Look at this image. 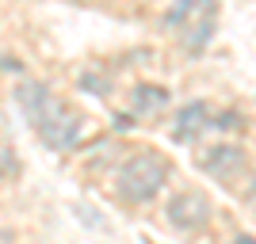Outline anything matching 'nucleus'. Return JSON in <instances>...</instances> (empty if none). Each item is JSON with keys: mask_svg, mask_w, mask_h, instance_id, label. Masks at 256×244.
<instances>
[{"mask_svg": "<svg viewBox=\"0 0 256 244\" xmlns=\"http://www.w3.org/2000/svg\"><path fill=\"white\" fill-rule=\"evenodd\" d=\"M12 99L20 103V111L31 118L34 134L42 145H50L54 153H73L80 141V115L69 103L54 96L42 80H20Z\"/></svg>", "mask_w": 256, "mask_h": 244, "instance_id": "1", "label": "nucleus"}, {"mask_svg": "<svg viewBox=\"0 0 256 244\" xmlns=\"http://www.w3.org/2000/svg\"><path fill=\"white\" fill-rule=\"evenodd\" d=\"M168 176H172V164L160 157V153L138 149V153H130V157L118 164L115 191H118V199L134 202V206H146V202H153L160 191H164Z\"/></svg>", "mask_w": 256, "mask_h": 244, "instance_id": "2", "label": "nucleus"}, {"mask_svg": "<svg viewBox=\"0 0 256 244\" xmlns=\"http://www.w3.org/2000/svg\"><path fill=\"white\" fill-rule=\"evenodd\" d=\"M164 222L180 233H195L210 222V199H206L199 187H184L164 202Z\"/></svg>", "mask_w": 256, "mask_h": 244, "instance_id": "3", "label": "nucleus"}, {"mask_svg": "<svg viewBox=\"0 0 256 244\" xmlns=\"http://www.w3.org/2000/svg\"><path fill=\"white\" fill-rule=\"evenodd\" d=\"M245 164L248 160H245V149L241 145H214L199 157V168H203L206 176H214V180H222V183L237 180V176L245 172Z\"/></svg>", "mask_w": 256, "mask_h": 244, "instance_id": "4", "label": "nucleus"}, {"mask_svg": "<svg viewBox=\"0 0 256 244\" xmlns=\"http://www.w3.org/2000/svg\"><path fill=\"white\" fill-rule=\"evenodd\" d=\"M210 103L206 99H192V103H184L180 111H176V122H172V138L176 141H192L199 138L206 126H210Z\"/></svg>", "mask_w": 256, "mask_h": 244, "instance_id": "5", "label": "nucleus"}, {"mask_svg": "<svg viewBox=\"0 0 256 244\" xmlns=\"http://www.w3.org/2000/svg\"><path fill=\"white\" fill-rule=\"evenodd\" d=\"M168 103H172V92L160 88V84H138L134 88V99H130L134 115H157V111H164Z\"/></svg>", "mask_w": 256, "mask_h": 244, "instance_id": "6", "label": "nucleus"}, {"mask_svg": "<svg viewBox=\"0 0 256 244\" xmlns=\"http://www.w3.org/2000/svg\"><path fill=\"white\" fill-rule=\"evenodd\" d=\"M214 4H206L203 8V23H195L192 31H188V38H184V46H188V53H199L206 50V42H210V34H214Z\"/></svg>", "mask_w": 256, "mask_h": 244, "instance_id": "7", "label": "nucleus"}, {"mask_svg": "<svg viewBox=\"0 0 256 244\" xmlns=\"http://www.w3.org/2000/svg\"><path fill=\"white\" fill-rule=\"evenodd\" d=\"M195 11H203V8H199L195 0H184V4H176V8L164 15V23H168V27H180V23L188 19V15H195Z\"/></svg>", "mask_w": 256, "mask_h": 244, "instance_id": "8", "label": "nucleus"}, {"mask_svg": "<svg viewBox=\"0 0 256 244\" xmlns=\"http://www.w3.org/2000/svg\"><path fill=\"white\" fill-rule=\"evenodd\" d=\"M241 122H245V118L237 115V111H226V115H210V126H214V130H241Z\"/></svg>", "mask_w": 256, "mask_h": 244, "instance_id": "9", "label": "nucleus"}, {"mask_svg": "<svg viewBox=\"0 0 256 244\" xmlns=\"http://www.w3.org/2000/svg\"><path fill=\"white\" fill-rule=\"evenodd\" d=\"M80 88L96 92L100 99H107V92H111V84H100V76H96V73H80Z\"/></svg>", "mask_w": 256, "mask_h": 244, "instance_id": "10", "label": "nucleus"}, {"mask_svg": "<svg viewBox=\"0 0 256 244\" xmlns=\"http://www.w3.org/2000/svg\"><path fill=\"white\" fill-rule=\"evenodd\" d=\"M0 172L4 176H20V160L12 157V149H4V145H0Z\"/></svg>", "mask_w": 256, "mask_h": 244, "instance_id": "11", "label": "nucleus"}, {"mask_svg": "<svg viewBox=\"0 0 256 244\" xmlns=\"http://www.w3.org/2000/svg\"><path fill=\"white\" fill-rule=\"evenodd\" d=\"M0 73L23 76V61H20V57H12V53H0Z\"/></svg>", "mask_w": 256, "mask_h": 244, "instance_id": "12", "label": "nucleus"}, {"mask_svg": "<svg viewBox=\"0 0 256 244\" xmlns=\"http://www.w3.org/2000/svg\"><path fill=\"white\" fill-rule=\"evenodd\" d=\"M230 244H256V237H252V233H237Z\"/></svg>", "mask_w": 256, "mask_h": 244, "instance_id": "13", "label": "nucleus"}, {"mask_svg": "<svg viewBox=\"0 0 256 244\" xmlns=\"http://www.w3.org/2000/svg\"><path fill=\"white\" fill-rule=\"evenodd\" d=\"M248 199H252V202H256V180H252V187H248Z\"/></svg>", "mask_w": 256, "mask_h": 244, "instance_id": "14", "label": "nucleus"}]
</instances>
